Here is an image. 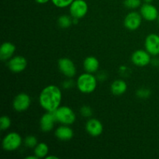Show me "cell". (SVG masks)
I'll use <instances>...</instances> for the list:
<instances>
[{
	"mask_svg": "<svg viewBox=\"0 0 159 159\" xmlns=\"http://www.w3.org/2000/svg\"><path fill=\"white\" fill-rule=\"evenodd\" d=\"M62 92L58 86L49 85L43 88L39 96V103L46 112L54 113L61 106Z\"/></svg>",
	"mask_w": 159,
	"mask_h": 159,
	"instance_id": "cell-1",
	"label": "cell"
},
{
	"mask_svg": "<svg viewBox=\"0 0 159 159\" xmlns=\"http://www.w3.org/2000/svg\"><path fill=\"white\" fill-rule=\"evenodd\" d=\"M97 78L94 75L85 71L78 77L76 86L82 93L89 94L96 90L97 87Z\"/></svg>",
	"mask_w": 159,
	"mask_h": 159,
	"instance_id": "cell-2",
	"label": "cell"
},
{
	"mask_svg": "<svg viewBox=\"0 0 159 159\" xmlns=\"http://www.w3.org/2000/svg\"><path fill=\"white\" fill-rule=\"evenodd\" d=\"M57 122L63 125H71L75 122L76 115L74 110L68 106H60L54 112Z\"/></svg>",
	"mask_w": 159,
	"mask_h": 159,
	"instance_id": "cell-3",
	"label": "cell"
},
{
	"mask_svg": "<svg viewBox=\"0 0 159 159\" xmlns=\"http://www.w3.org/2000/svg\"><path fill=\"white\" fill-rule=\"evenodd\" d=\"M23 139L17 132H9L3 138L2 141V148L6 152H13L20 148Z\"/></svg>",
	"mask_w": 159,
	"mask_h": 159,
	"instance_id": "cell-4",
	"label": "cell"
},
{
	"mask_svg": "<svg viewBox=\"0 0 159 159\" xmlns=\"http://www.w3.org/2000/svg\"><path fill=\"white\" fill-rule=\"evenodd\" d=\"M89 6L85 0H74L69 6V13L72 18L81 19L84 18L88 13Z\"/></svg>",
	"mask_w": 159,
	"mask_h": 159,
	"instance_id": "cell-5",
	"label": "cell"
},
{
	"mask_svg": "<svg viewBox=\"0 0 159 159\" xmlns=\"http://www.w3.org/2000/svg\"><path fill=\"white\" fill-rule=\"evenodd\" d=\"M130 60L135 66L145 67L152 62V55L146 50L139 49L134 51Z\"/></svg>",
	"mask_w": 159,
	"mask_h": 159,
	"instance_id": "cell-6",
	"label": "cell"
},
{
	"mask_svg": "<svg viewBox=\"0 0 159 159\" xmlns=\"http://www.w3.org/2000/svg\"><path fill=\"white\" fill-rule=\"evenodd\" d=\"M30 105V96L25 93H20L17 94L12 100V107L15 111L19 112V113L27 110Z\"/></svg>",
	"mask_w": 159,
	"mask_h": 159,
	"instance_id": "cell-7",
	"label": "cell"
},
{
	"mask_svg": "<svg viewBox=\"0 0 159 159\" xmlns=\"http://www.w3.org/2000/svg\"><path fill=\"white\" fill-rule=\"evenodd\" d=\"M59 71L67 78H73L76 75V67L72 60L68 57H61L57 61Z\"/></svg>",
	"mask_w": 159,
	"mask_h": 159,
	"instance_id": "cell-8",
	"label": "cell"
},
{
	"mask_svg": "<svg viewBox=\"0 0 159 159\" xmlns=\"http://www.w3.org/2000/svg\"><path fill=\"white\" fill-rule=\"evenodd\" d=\"M142 16L140 12L131 11L125 16L124 25L126 29L130 31L137 30L142 23Z\"/></svg>",
	"mask_w": 159,
	"mask_h": 159,
	"instance_id": "cell-9",
	"label": "cell"
},
{
	"mask_svg": "<svg viewBox=\"0 0 159 159\" xmlns=\"http://www.w3.org/2000/svg\"><path fill=\"white\" fill-rule=\"evenodd\" d=\"M145 50L152 56L159 55V35L157 34H150L146 37L144 40Z\"/></svg>",
	"mask_w": 159,
	"mask_h": 159,
	"instance_id": "cell-10",
	"label": "cell"
},
{
	"mask_svg": "<svg viewBox=\"0 0 159 159\" xmlns=\"http://www.w3.org/2000/svg\"><path fill=\"white\" fill-rule=\"evenodd\" d=\"M27 66V61L23 56H13L8 61V68L12 73H21Z\"/></svg>",
	"mask_w": 159,
	"mask_h": 159,
	"instance_id": "cell-11",
	"label": "cell"
},
{
	"mask_svg": "<svg viewBox=\"0 0 159 159\" xmlns=\"http://www.w3.org/2000/svg\"><path fill=\"white\" fill-rule=\"evenodd\" d=\"M140 13L143 19L147 21H155L158 20L159 12L158 9L152 3H145L140 7Z\"/></svg>",
	"mask_w": 159,
	"mask_h": 159,
	"instance_id": "cell-12",
	"label": "cell"
},
{
	"mask_svg": "<svg viewBox=\"0 0 159 159\" xmlns=\"http://www.w3.org/2000/svg\"><path fill=\"white\" fill-rule=\"evenodd\" d=\"M85 130L90 136L96 138L102 134L103 131V125L98 119L90 118L85 124Z\"/></svg>",
	"mask_w": 159,
	"mask_h": 159,
	"instance_id": "cell-13",
	"label": "cell"
},
{
	"mask_svg": "<svg viewBox=\"0 0 159 159\" xmlns=\"http://www.w3.org/2000/svg\"><path fill=\"white\" fill-rule=\"evenodd\" d=\"M57 122L55 116L52 112H47L41 116L40 120V130L43 132H49L53 130L54 124Z\"/></svg>",
	"mask_w": 159,
	"mask_h": 159,
	"instance_id": "cell-14",
	"label": "cell"
},
{
	"mask_svg": "<svg viewBox=\"0 0 159 159\" xmlns=\"http://www.w3.org/2000/svg\"><path fill=\"white\" fill-rule=\"evenodd\" d=\"M54 135L58 140L61 141H68L72 139L74 137V131L69 125H63L57 127L54 132Z\"/></svg>",
	"mask_w": 159,
	"mask_h": 159,
	"instance_id": "cell-15",
	"label": "cell"
},
{
	"mask_svg": "<svg viewBox=\"0 0 159 159\" xmlns=\"http://www.w3.org/2000/svg\"><path fill=\"white\" fill-rule=\"evenodd\" d=\"M16 51V46L9 41H6L0 48V58L3 61H9L13 57Z\"/></svg>",
	"mask_w": 159,
	"mask_h": 159,
	"instance_id": "cell-16",
	"label": "cell"
},
{
	"mask_svg": "<svg viewBox=\"0 0 159 159\" xmlns=\"http://www.w3.org/2000/svg\"><path fill=\"white\" fill-rule=\"evenodd\" d=\"M83 68L86 72L94 74L97 72L99 68V60L94 56H89L84 60Z\"/></svg>",
	"mask_w": 159,
	"mask_h": 159,
	"instance_id": "cell-17",
	"label": "cell"
},
{
	"mask_svg": "<svg viewBox=\"0 0 159 159\" xmlns=\"http://www.w3.org/2000/svg\"><path fill=\"white\" fill-rule=\"evenodd\" d=\"M127 90V84L123 79H116L112 82L110 85V91L115 96H121Z\"/></svg>",
	"mask_w": 159,
	"mask_h": 159,
	"instance_id": "cell-18",
	"label": "cell"
},
{
	"mask_svg": "<svg viewBox=\"0 0 159 159\" xmlns=\"http://www.w3.org/2000/svg\"><path fill=\"white\" fill-rule=\"evenodd\" d=\"M34 155L38 158H45L49 154V147L46 143L40 142L34 148Z\"/></svg>",
	"mask_w": 159,
	"mask_h": 159,
	"instance_id": "cell-19",
	"label": "cell"
},
{
	"mask_svg": "<svg viewBox=\"0 0 159 159\" xmlns=\"http://www.w3.org/2000/svg\"><path fill=\"white\" fill-rule=\"evenodd\" d=\"M73 23L72 17L68 15H61L57 19V25L62 29H67Z\"/></svg>",
	"mask_w": 159,
	"mask_h": 159,
	"instance_id": "cell-20",
	"label": "cell"
},
{
	"mask_svg": "<svg viewBox=\"0 0 159 159\" xmlns=\"http://www.w3.org/2000/svg\"><path fill=\"white\" fill-rule=\"evenodd\" d=\"M152 95V91L148 88H140L136 91L137 97L141 99H148Z\"/></svg>",
	"mask_w": 159,
	"mask_h": 159,
	"instance_id": "cell-21",
	"label": "cell"
},
{
	"mask_svg": "<svg viewBox=\"0 0 159 159\" xmlns=\"http://www.w3.org/2000/svg\"><path fill=\"white\" fill-rule=\"evenodd\" d=\"M24 144L29 148H34L38 144V140L34 135H28L25 138Z\"/></svg>",
	"mask_w": 159,
	"mask_h": 159,
	"instance_id": "cell-22",
	"label": "cell"
},
{
	"mask_svg": "<svg viewBox=\"0 0 159 159\" xmlns=\"http://www.w3.org/2000/svg\"><path fill=\"white\" fill-rule=\"evenodd\" d=\"M124 5L129 9H136L141 7L142 2L141 0H124Z\"/></svg>",
	"mask_w": 159,
	"mask_h": 159,
	"instance_id": "cell-23",
	"label": "cell"
},
{
	"mask_svg": "<svg viewBox=\"0 0 159 159\" xmlns=\"http://www.w3.org/2000/svg\"><path fill=\"white\" fill-rule=\"evenodd\" d=\"M12 125V120L8 116H2L0 118V127H1L2 131H5V130H8L9 127Z\"/></svg>",
	"mask_w": 159,
	"mask_h": 159,
	"instance_id": "cell-24",
	"label": "cell"
},
{
	"mask_svg": "<svg viewBox=\"0 0 159 159\" xmlns=\"http://www.w3.org/2000/svg\"><path fill=\"white\" fill-rule=\"evenodd\" d=\"M79 112H80V114L85 118L91 117L93 114V109H92L89 106H87V105L82 106V107L80 108Z\"/></svg>",
	"mask_w": 159,
	"mask_h": 159,
	"instance_id": "cell-25",
	"label": "cell"
},
{
	"mask_svg": "<svg viewBox=\"0 0 159 159\" xmlns=\"http://www.w3.org/2000/svg\"><path fill=\"white\" fill-rule=\"evenodd\" d=\"M53 4L57 8L69 7L74 0H51Z\"/></svg>",
	"mask_w": 159,
	"mask_h": 159,
	"instance_id": "cell-26",
	"label": "cell"
},
{
	"mask_svg": "<svg viewBox=\"0 0 159 159\" xmlns=\"http://www.w3.org/2000/svg\"><path fill=\"white\" fill-rule=\"evenodd\" d=\"M75 83L73 82L72 79L71 78H68V79H66L65 81H64L63 83H62V87L65 89H71L74 86Z\"/></svg>",
	"mask_w": 159,
	"mask_h": 159,
	"instance_id": "cell-27",
	"label": "cell"
},
{
	"mask_svg": "<svg viewBox=\"0 0 159 159\" xmlns=\"http://www.w3.org/2000/svg\"><path fill=\"white\" fill-rule=\"evenodd\" d=\"M107 76L106 75V73L104 71H102V72H99V74L98 75V79L99 81H105L107 79Z\"/></svg>",
	"mask_w": 159,
	"mask_h": 159,
	"instance_id": "cell-28",
	"label": "cell"
},
{
	"mask_svg": "<svg viewBox=\"0 0 159 159\" xmlns=\"http://www.w3.org/2000/svg\"><path fill=\"white\" fill-rule=\"evenodd\" d=\"M151 64H152L154 66L158 67L159 66V58L152 59V62H151Z\"/></svg>",
	"mask_w": 159,
	"mask_h": 159,
	"instance_id": "cell-29",
	"label": "cell"
},
{
	"mask_svg": "<svg viewBox=\"0 0 159 159\" xmlns=\"http://www.w3.org/2000/svg\"><path fill=\"white\" fill-rule=\"evenodd\" d=\"M51 1V0H35V2L38 4H45V3H48V2Z\"/></svg>",
	"mask_w": 159,
	"mask_h": 159,
	"instance_id": "cell-30",
	"label": "cell"
},
{
	"mask_svg": "<svg viewBox=\"0 0 159 159\" xmlns=\"http://www.w3.org/2000/svg\"><path fill=\"white\" fill-rule=\"evenodd\" d=\"M46 159H58V157L56 156V155H48V156L45 158Z\"/></svg>",
	"mask_w": 159,
	"mask_h": 159,
	"instance_id": "cell-31",
	"label": "cell"
},
{
	"mask_svg": "<svg viewBox=\"0 0 159 159\" xmlns=\"http://www.w3.org/2000/svg\"><path fill=\"white\" fill-rule=\"evenodd\" d=\"M26 159H38L37 156H36L34 154V155H30V156H27L26 157Z\"/></svg>",
	"mask_w": 159,
	"mask_h": 159,
	"instance_id": "cell-32",
	"label": "cell"
},
{
	"mask_svg": "<svg viewBox=\"0 0 159 159\" xmlns=\"http://www.w3.org/2000/svg\"><path fill=\"white\" fill-rule=\"evenodd\" d=\"M145 3H152L154 0H143Z\"/></svg>",
	"mask_w": 159,
	"mask_h": 159,
	"instance_id": "cell-33",
	"label": "cell"
},
{
	"mask_svg": "<svg viewBox=\"0 0 159 159\" xmlns=\"http://www.w3.org/2000/svg\"><path fill=\"white\" fill-rule=\"evenodd\" d=\"M158 24H159V16H158Z\"/></svg>",
	"mask_w": 159,
	"mask_h": 159,
	"instance_id": "cell-34",
	"label": "cell"
}]
</instances>
